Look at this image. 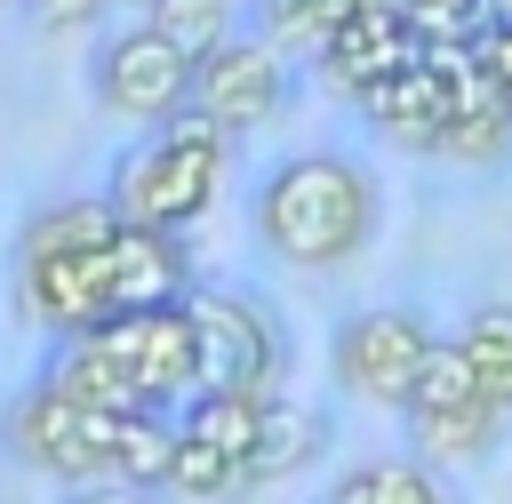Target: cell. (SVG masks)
I'll list each match as a JSON object with an SVG mask.
<instances>
[{"instance_id": "obj_27", "label": "cell", "mask_w": 512, "mask_h": 504, "mask_svg": "<svg viewBox=\"0 0 512 504\" xmlns=\"http://www.w3.org/2000/svg\"><path fill=\"white\" fill-rule=\"evenodd\" d=\"M112 8H136V16H144V8H152V0H112Z\"/></svg>"}, {"instance_id": "obj_4", "label": "cell", "mask_w": 512, "mask_h": 504, "mask_svg": "<svg viewBox=\"0 0 512 504\" xmlns=\"http://www.w3.org/2000/svg\"><path fill=\"white\" fill-rule=\"evenodd\" d=\"M112 440H120V416L112 408H80L64 400L48 376H32L16 400H8V448L64 480V488H88V480H112Z\"/></svg>"}, {"instance_id": "obj_11", "label": "cell", "mask_w": 512, "mask_h": 504, "mask_svg": "<svg viewBox=\"0 0 512 504\" xmlns=\"http://www.w3.org/2000/svg\"><path fill=\"white\" fill-rule=\"evenodd\" d=\"M408 64H424V48H416L392 16H344V24L328 32V48H320V80H328L336 96H360L368 80L408 72Z\"/></svg>"}, {"instance_id": "obj_1", "label": "cell", "mask_w": 512, "mask_h": 504, "mask_svg": "<svg viewBox=\"0 0 512 504\" xmlns=\"http://www.w3.org/2000/svg\"><path fill=\"white\" fill-rule=\"evenodd\" d=\"M248 224H256V248L280 256L288 272H336L352 264L376 224H384V184L360 152H288L256 176L248 192Z\"/></svg>"}, {"instance_id": "obj_21", "label": "cell", "mask_w": 512, "mask_h": 504, "mask_svg": "<svg viewBox=\"0 0 512 504\" xmlns=\"http://www.w3.org/2000/svg\"><path fill=\"white\" fill-rule=\"evenodd\" d=\"M456 336H464V352L480 368V392L512 408V304H472Z\"/></svg>"}, {"instance_id": "obj_29", "label": "cell", "mask_w": 512, "mask_h": 504, "mask_svg": "<svg viewBox=\"0 0 512 504\" xmlns=\"http://www.w3.org/2000/svg\"><path fill=\"white\" fill-rule=\"evenodd\" d=\"M320 504H328V496H320Z\"/></svg>"}, {"instance_id": "obj_13", "label": "cell", "mask_w": 512, "mask_h": 504, "mask_svg": "<svg viewBox=\"0 0 512 504\" xmlns=\"http://www.w3.org/2000/svg\"><path fill=\"white\" fill-rule=\"evenodd\" d=\"M64 400H80V408H112V416H128V408H152L144 400V384L96 344V336H56L48 344V368H40Z\"/></svg>"}, {"instance_id": "obj_24", "label": "cell", "mask_w": 512, "mask_h": 504, "mask_svg": "<svg viewBox=\"0 0 512 504\" xmlns=\"http://www.w3.org/2000/svg\"><path fill=\"white\" fill-rule=\"evenodd\" d=\"M24 16H32V32H80V24L112 16V0H24Z\"/></svg>"}, {"instance_id": "obj_9", "label": "cell", "mask_w": 512, "mask_h": 504, "mask_svg": "<svg viewBox=\"0 0 512 504\" xmlns=\"http://www.w3.org/2000/svg\"><path fill=\"white\" fill-rule=\"evenodd\" d=\"M136 384L152 408H176L200 392V336H192V312L184 304H152V312H112L104 328H88Z\"/></svg>"}, {"instance_id": "obj_16", "label": "cell", "mask_w": 512, "mask_h": 504, "mask_svg": "<svg viewBox=\"0 0 512 504\" xmlns=\"http://www.w3.org/2000/svg\"><path fill=\"white\" fill-rule=\"evenodd\" d=\"M264 392H216V384H200L192 400H176V432L184 440H208V448H224V456H256V440H264Z\"/></svg>"}, {"instance_id": "obj_28", "label": "cell", "mask_w": 512, "mask_h": 504, "mask_svg": "<svg viewBox=\"0 0 512 504\" xmlns=\"http://www.w3.org/2000/svg\"><path fill=\"white\" fill-rule=\"evenodd\" d=\"M8 8H24V0H0V16H8Z\"/></svg>"}, {"instance_id": "obj_23", "label": "cell", "mask_w": 512, "mask_h": 504, "mask_svg": "<svg viewBox=\"0 0 512 504\" xmlns=\"http://www.w3.org/2000/svg\"><path fill=\"white\" fill-rule=\"evenodd\" d=\"M376 504H456L440 488V472L416 456V464H376Z\"/></svg>"}, {"instance_id": "obj_6", "label": "cell", "mask_w": 512, "mask_h": 504, "mask_svg": "<svg viewBox=\"0 0 512 504\" xmlns=\"http://www.w3.org/2000/svg\"><path fill=\"white\" fill-rule=\"evenodd\" d=\"M184 312H192V336H200V384L272 400V384H280V328L264 320V304L240 296V288H192Z\"/></svg>"}, {"instance_id": "obj_12", "label": "cell", "mask_w": 512, "mask_h": 504, "mask_svg": "<svg viewBox=\"0 0 512 504\" xmlns=\"http://www.w3.org/2000/svg\"><path fill=\"white\" fill-rule=\"evenodd\" d=\"M352 112H360L376 136H392L400 152H432L440 120H448V96H440V80H432L424 64H408V72H384V80H368V88L352 96Z\"/></svg>"}, {"instance_id": "obj_2", "label": "cell", "mask_w": 512, "mask_h": 504, "mask_svg": "<svg viewBox=\"0 0 512 504\" xmlns=\"http://www.w3.org/2000/svg\"><path fill=\"white\" fill-rule=\"evenodd\" d=\"M224 128L200 112V104H184L168 128H144L120 160H112V208H120V224H168V232H184L208 200H216V184H224Z\"/></svg>"}, {"instance_id": "obj_19", "label": "cell", "mask_w": 512, "mask_h": 504, "mask_svg": "<svg viewBox=\"0 0 512 504\" xmlns=\"http://www.w3.org/2000/svg\"><path fill=\"white\" fill-rule=\"evenodd\" d=\"M328 456V416L320 408H264V440H256V472L264 480H280V472H304V464H320Z\"/></svg>"}, {"instance_id": "obj_5", "label": "cell", "mask_w": 512, "mask_h": 504, "mask_svg": "<svg viewBox=\"0 0 512 504\" xmlns=\"http://www.w3.org/2000/svg\"><path fill=\"white\" fill-rule=\"evenodd\" d=\"M432 328L400 304H368V312H344L336 336H328V376L352 392V400H376V408H400L408 416V384H416V360H424Z\"/></svg>"}, {"instance_id": "obj_15", "label": "cell", "mask_w": 512, "mask_h": 504, "mask_svg": "<svg viewBox=\"0 0 512 504\" xmlns=\"http://www.w3.org/2000/svg\"><path fill=\"white\" fill-rule=\"evenodd\" d=\"M504 424H512V408L504 400H464V408H432V416H408V432H416V456L424 464H472V456H488L496 440H504Z\"/></svg>"}, {"instance_id": "obj_17", "label": "cell", "mask_w": 512, "mask_h": 504, "mask_svg": "<svg viewBox=\"0 0 512 504\" xmlns=\"http://www.w3.org/2000/svg\"><path fill=\"white\" fill-rule=\"evenodd\" d=\"M168 456H176V416L168 408H128L120 416V440H112V480H136V488H168Z\"/></svg>"}, {"instance_id": "obj_20", "label": "cell", "mask_w": 512, "mask_h": 504, "mask_svg": "<svg viewBox=\"0 0 512 504\" xmlns=\"http://www.w3.org/2000/svg\"><path fill=\"white\" fill-rule=\"evenodd\" d=\"M432 152H440V160H456V168L496 176V168L512 160V112H448V120H440V136H432Z\"/></svg>"}, {"instance_id": "obj_25", "label": "cell", "mask_w": 512, "mask_h": 504, "mask_svg": "<svg viewBox=\"0 0 512 504\" xmlns=\"http://www.w3.org/2000/svg\"><path fill=\"white\" fill-rule=\"evenodd\" d=\"M64 504H152V488H136V480H88V488H64Z\"/></svg>"}, {"instance_id": "obj_3", "label": "cell", "mask_w": 512, "mask_h": 504, "mask_svg": "<svg viewBox=\"0 0 512 504\" xmlns=\"http://www.w3.org/2000/svg\"><path fill=\"white\" fill-rule=\"evenodd\" d=\"M192 72H200V56L176 48L160 24H120L88 56V96H96V112H112L128 128H168L192 104Z\"/></svg>"}, {"instance_id": "obj_7", "label": "cell", "mask_w": 512, "mask_h": 504, "mask_svg": "<svg viewBox=\"0 0 512 504\" xmlns=\"http://www.w3.org/2000/svg\"><path fill=\"white\" fill-rule=\"evenodd\" d=\"M120 312L112 296V240L80 256H16V320L40 336H88Z\"/></svg>"}, {"instance_id": "obj_10", "label": "cell", "mask_w": 512, "mask_h": 504, "mask_svg": "<svg viewBox=\"0 0 512 504\" xmlns=\"http://www.w3.org/2000/svg\"><path fill=\"white\" fill-rule=\"evenodd\" d=\"M112 296H120V312L184 304V296H192L184 240H176L168 224H120V232H112Z\"/></svg>"}, {"instance_id": "obj_8", "label": "cell", "mask_w": 512, "mask_h": 504, "mask_svg": "<svg viewBox=\"0 0 512 504\" xmlns=\"http://www.w3.org/2000/svg\"><path fill=\"white\" fill-rule=\"evenodd\" d=\"M192 104L224 128V136H256L280 104H288V56L264 32H232L200 56L192 72Z\"/></svg>"}, {"instance_id": "obj_26", "label": "cell", "mask_w": 512, "mask_h": 504, "mask_svg": "<svg viewBox=\"0 0 512 504\" xmlns=\"http://www.w3.org/2000/svg\"><path fill=\"white\" fill-rule=\"evenodd\" d=\"M328 504H376V464H360V472H344V480L328 488Z\"/></svg>"}, {"instance_id": "obj_14", "label": "cell", "mask_w": 512, "mask_h": 504, "mask_svg": "<svg viewBox=\"0 0 512 504\" xmlns=\"http://www.w3.org/2000/svg\"><path fill=\"white\" fill-rule=\"evenodd\" d=\"M112 232H120L112 192H64V200H48V208L24 216L16 256H80V248H104Z\"/></svg>"}, {"instance_id": "obj_18", "label": "cell", "mask_w": 512, "mask_h": 504, "mask_svg": "<svg viewBox=\"0 0 512 504\" xmlns=\"http://www.w3.org/2000/svg\"><path fill=\"white\" fill-rule=\"evenodd\" d=\"M480 400V368L464 352V336H432L424 360H416V384H408V416H432V408H464Z\"/></svg>"}, {"instance_id": "obj_22", "label": "cell", "mask_w": 512, "mask_h": 504, "mask_svg": "<svg viewBox=\"0 0 512 504\" xmlns=\"http://www.w3.org/2000/svg\"><path fill=\"white\" fill-rule=\"evenodd\" d=\"M144 24H160L176 48L208 56L216 40H232V32H240V8H232V0H152V8H144Z\"/></svg>"}]
</instances>
